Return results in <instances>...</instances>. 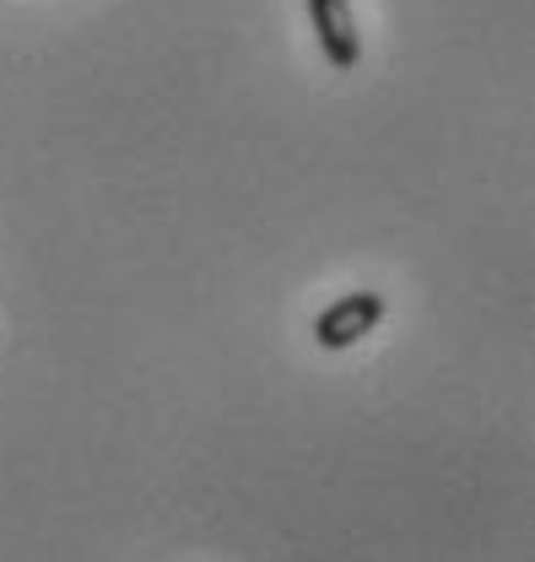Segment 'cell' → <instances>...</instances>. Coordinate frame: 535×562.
Masks as SVG:
<instances>
[{"label":"cell","instance_id":"2","mask_svg":"<svg viewBox=\"0 0 535 562\" xmlns=\"http://www.w3.org/2000/svg\"><path fill=\"white\" fill-rule=\"evenodd\" d=\"M309 22H314V38H320L325 60H331L335 70H357V60H363V38H357L352 0H309Z\"/></svg>","mask_w":535,"mask_h":562},{"label":"cell","instance_id":"1","mask_svg":"<svg viewBox=\"0 0 535 562\" xmlns=\"http://www.w3.org/2000/svg\"><path fill=\"white\" fill-rule=\"evenodd\" d=\"M379 319H384V297L379 292H346L314 319V341L325 351H346L357 347L368 330H379Z\"/></svg>","mask_w":535,"mask_h":562}]
</instances>
